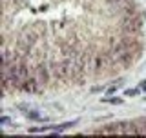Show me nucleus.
Listing matches in <instances>:
<instances>
[{"label": "nucleus", "instance_id": "1", "mask_svg": "<svg viewBox=\"0 0 146 138\" xmlns=\"http://www.w3.org/2000/svg\"><path fill=\"white\" fill-rule=\"evenodd\" d=\"M77 122H66L62 124V126H44V127H33V129H29V133H42V131H64V129H70L73 127Z\"/></svg>", "mask_w": 146, "mask_h": 138}, {"label": "nucleus", "instance_id": "6", "mask_svg": "<svg viewBox=\"0 0 146 138\" xmlns=\"http://www.w3.org/2000/svg\"><path fill=\"white\" fill-rule=\"evenodd\" d=\"M102 102H110V104H122L121 98H102Z\"/></svg>", "mask_w": 146, "mask_h": 138}, {"label": "nucleus", "instance_id": "8", "mask_svg": "<svg viewBox=\"0 0 146 138\" xmlns=\"http://www.w3.org/2000/svg\"><path fill=\"white\" fill-rule=\"evenodd\" d=\"M115 91H117V85H113V87H110V89H108V93H115Z\"/></svg>", "mask_w": 146, "mask_h": 138}, {"label": "nucleus", "instance_id": "5", "mask_svg": "<svg viewBox=\"0 0 146 138\" xmlns=\"http://www.w3.org/2000/svg\"><path fill=\"white\" fill-rule=\"evenodd\" d=\"M139 91H141V89H126L124 95H126V96H137V95H139Z\"/></svg>", "mask_w": 146, "mask_h": 138}, {"label": "nucleus", "instance_id": "4", "mask_svg": "<svg viewBox=\"0 0 146 138\" xmlns=\"http://www.w3.org/2000/svg\"><path fill=\"white\" fill-rule=\"evenodd\" d=\"M26 116H27V118H31V120H40V114H38V113H35V111H27V113H26Z\"/></svg>", "mask_w": 146, "mask_h": 138}, {"label": "nucleus", "instance_id": "7", "mask_svg": "<svg viewBox=\"0 0 146 138\" xmlns=\"http://www.w3.org/2000/svg\"><path fill=\"white\" fill-rule=\"evenodd\" d=\"M0 124H2V126H6V124H9V118H7V116H2V118H0Z\"/></svg>", "mask_w": 146, "mask_h": 138}, {"label": "nucleus", "instance_id": "9", "mask_svg": "<svg viewBox=\"0 0 146 138\" xmlns=\"http://www.w3.org/2000/svg\"><path fill=\"white\" fill-rule=\"evenodd\" d=\"M141 89H144V91H146V80L141 82Z\"/></svg>", "mask_w": 146, "mask_h": 138}, {"label": "nucleus", "instance_id": "10", "mask_svg": "<svg viewBox=\"0 0 146 138\" xmlns=\"http://www.w3.org/2000/svg\"><path fill=\"white\" fill-rule=\"evenodd\" d=\"M108 2H111V4H115V2H121V0H108Z\"/></svg>", "mask_w": 146, "mask_h": 138}, {"label": "nucleus", "instance_id": "3", "mask_svg": "<svg viewBox=\"0 0 146 138\" xmlns=\"http://www.w3.org/2000/svg\"><path fill=\"white\" fill-rule=\"evenodd\" d=\"M36 75H38V80L40 82H48V78H49L48 69H46L44 66H38V67H36Z\"/></svg>", "mask_w": 146, "mask_h": 138}, {"label": "nucleus", "instance_id": "2", "mask_svg": "<svg viewBox=\"0 0 146 138\" xmlns=\"http://www.w3.org/2000/svg\"><path fill=\"white\" fill-rule=\"evenodd\" d=\"M38 80L36 78H26L24 82H22V85H20V91H26V93H35L36 89H38Z\"/></svg>", "mask_w": 146, "mask_h": 138}]
</instances>
